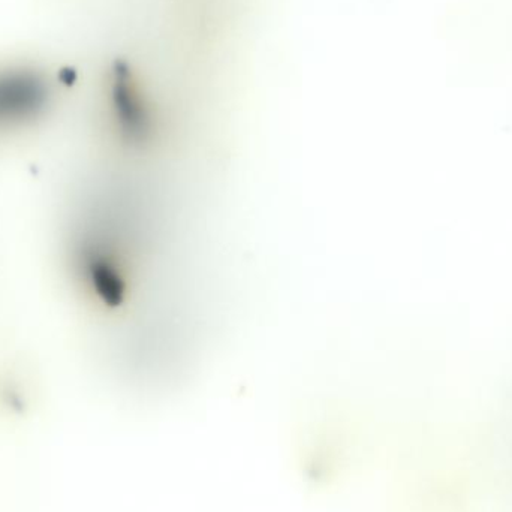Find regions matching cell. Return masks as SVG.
Listing matches in <instances>:
<instances>
[{"instance_id": "cell-1", "label": "cell", "mask_w": 512, "mask_h": 512, "mask_svg": "<svg viewBox=\"0 0 512 512\" xmlns=\"http://www.w3.org/2000/svg\"><path fill=\"white\" fill-rule=\"evenodd\" d=\"M87 273H89L93 288L101 295L105 303L113 304V306L120 303L123 295V282L116 267H113L110 261L102 258L101 255H90L89 261H87Z\"/></svg>"}]
</instances>
